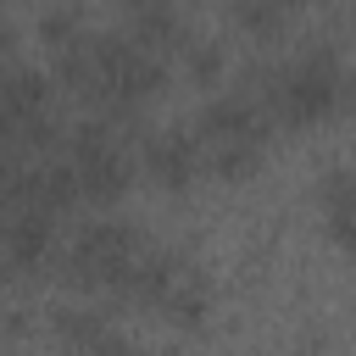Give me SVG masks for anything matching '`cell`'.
Masks as SVG:
<instances>
[{
  "instance_id": "6da1fadb",
  "label": "cell",
  "mask_w": 356,
  "mask_h": 356,
  "mask_svg": "<svg viewBox=\"0 0 356 356\" xmlns=\"http://www.w3.org/2000/svg\"><path fill=\"white\" fill-rule=\"evenodd\" d=\"M334 100H339V78H334L328 56L300 61V67H295V72H284V78H278V89H273V106H278L289 122H312V117H323Z\"/></svg>"
},
{
  "instance_id": "7a4b0ae2",
  "label": "cell",
  "mask_w": 356,
  "mask_h": 356,
  "mask_svg": "<svg viewBox=\"0 0 356 356\" xmlns=\"http://www.w3.org/2000/svg\"><path fill=\"white\" fill-rule=\"evenodd\" d=\"M145 161H150V172H156L161 184H184V172H189V145H178V139H150Z\"/></svg>"
},
{
  "instance_id": "3957f363",
  "label": "cell",
  "mask_w": 356,
  "mask_h": 356,
  "mask_svg": "<svg viewBox=\"0 0 356 356\" xmlns=\"http://www.w3.org/2000/svg\"><path fill=\"white\" fill-rule=\"evenodd\" d=\"M345 89H350V106H356V78H350V83H345Z\"/></svg>"
}]
</instances>
